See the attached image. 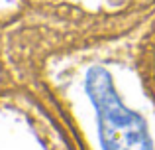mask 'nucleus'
<instances>
[{"mask_svg": "<svg viewBox=\"0 0 155 150\" xmlns=\"http://www.w3.org/2000/svg\"><path fill=\"white\" fill-rule=\"evenodd\" d=\"M84 91L94 107L104 150H155L143 119L122 103L106 69L88 71Z\"/></svg>", "mask_w": 155, "mask_h": 150, "instance_id": "f257e3e1", "label": "nucleus"}]
</instances>
